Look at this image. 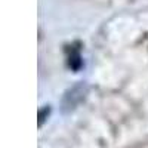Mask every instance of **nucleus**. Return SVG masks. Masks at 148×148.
I'll use <instances>...</instances> for the list:
<instances>
[{
    "label": "nucleus",
    "mask_w": 148,
    "mask_h": 148,
    "mask_svg": "<svg viewBox=\"0 0 148 148\" xmlns=\"http://www.w3.org/2000/svg\"><path fill=\"white\" fill-rule=\"evenodd\" d=\"M86 92H88V86L84 83H77L74 84L73 88H70L64 96H62V101H61V107H62L64 113H70L76 108L86 96Z\"/></svg>",
    "instance_id": "nucleus-1"
},
{
    "label": "nucleus",
    "mask_w": 148,
    "mask_h": 148,
    "mask_svg": "<svg viewBox=\"0 0 148 148\" xmlns=\"http://www.w3.org/2000/svg\"><path fill=\"white\" fill-rule=\"evenodd\" d=\"M49 113H51V108H42L40 111H39V126H42L43 125V121L46 120V117L49 116Z\"/></svg>",
    "instance_id": "nucleus-3"
},
{
    "label": "nucleus",
    "mask_w": 148,
    "mask_h": 148,
    "mask_svg": "<svg viewBox=\"0 0 148 148\" xmlns=\"http://www.w3.org/2000/svg\"><path fill=\"white\" fill-rule=\"evenodd\" d=\"M80 64H82V61H80L79 53H74V55H71V56H70V67H71V68L77 70V68L80 67Z\"/></svg>",
    "instance_id": "nucleus-2"
}]
</instances>
